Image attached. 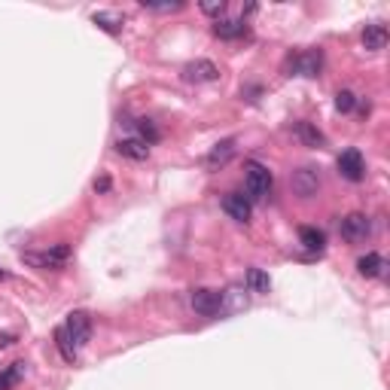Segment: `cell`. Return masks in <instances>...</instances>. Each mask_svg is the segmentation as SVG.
<instances>
[{
    "mask_svg": "<svg viewBox=\"0 0 390 390\" xmlns=\"http://www.w3.org/2000/svg\"><path fill=\"white\" fill-rule=\"evenodd\" d=\"M272 183H274V177H272V171L263 162H250L247 165V174H244V189H247L250 202H263V198H269Z\"/></svg>",
    "mask_w": 390,
    "mask_h": 390,
    "instance_id": "cell-1",
    "label": "cell"
},
{
    "mask_svg": "<svg viewBox=\"0 0 390 390\" xmlns=\"http://www.w3.org/2000/svg\"><path fill=\"white\" fill-rule=\"evenodd\" d=\"M320 67H323V52L320 49H305V52H293V55H287L284 71H287V76H293V73L317 76Z\"/></svg>",
    "mask_w": 390,
    "mask_h": 390,
    "instance_id": "cell-2",
    "label": "cell"
},
{
    "mask_svg": "<svg viewBox=\"0 0 390 390\" xmlns=\"http://www.w3.org/2000/svg\"><path fill=\"white\" fill-rule=\"evenodd\" d=\"M64 333H67V339H71V345L76 351L86 348L89 339H91V317H89V311H71L67 320H64Z\"/></svg>",
    "mask_w": 390,
    "mask_h": 390,
    "instance_id": "cell-3",
    "label": "cell"
},
{
    "mask_svg": "<svg viewBox=\"0 0 390 390\" xmlns=\"http://www.w3.org/2000/svg\"><path fill=\"white\" fill-rule=\"evenodd\" d=\"M21 259H25L28 265H34V269H61V265L71 259V247L67 244H55L52 250H46V254H21Z\"/></svg>",
    "mask_w": 390,
    "mask_h": 390,
    "instance_id": "cell-4",
    "label": "cell"
},
{
    "mask_svg": "<svg viewBox=\"0 0 390 390\" xmlns=\"http://www.w3.org/2000/svg\"><path fill=\"white\" fill-rule=\"evenodd\" d=\"M189 302H193L195 314H202V317H217L220 308H223V293H217V290H208V287H198V290H193Z\"/></svg>",
    "mask_w": 390,
    "mask_h": 390,
    "instance_id": "cell-5",
    "label": "cell"
},
{
    "mask_svg": "<svg viewBox=\"0 0 390 390\" xmlns=\"http://www.w3.org/2000/svg\"><path fill=\"white\" fill-rule=\"evenodd\" d=\"M339 174L345 180H351V183H360L363 177H366V162H363V152L360 150H345L339 156Z\"/></svg>",
    "mask_w": 390,
    "mask_h": 390,
    "instance_id": "cell-6",
    "label": "cell"
},
{
    "mask_svg": "<svg viewBox=\"0 0 390 390\" xmlns=\"http://www.w3.org/2000/svg\"><path fill=\"white\" fill-rule=\"evenodd\" d=\"M339 232H342V238L345 241H366L369 238V232H372V223H369L366 213H348V217L342 220Z\"/></svg>",
    "mask_w": 390,
    "mask_h": 390,
    "instance_id": "cell-7",
    "label": "cell"
},
{
    "mask_svg": "<svg viewBox=\"0 0 390 390\" xmlns=\"http://www.w3.org/2000/svg\"><path fill=\"white\" fill-rule=\"evenodd\" d=\"M183 80L186 82H217L220 80V67L208 58H198L193 64L183 67Z\"/></svg>",
    "mask_w": 390,
    "mask_h": 390,
    "instance_id": "cell-8",
    "label": "cell"
},
{
    "mask_svg": "<svg viewBox=\"0 0 390 390\" xmlns=\"http://www.w3.org/2000/svg\"><path fill=\"white\" fill-rule=\"evenodd\" d=\"M223 211L235 220V223H250V213H254L250 198L244 193H226L223 195Z\"/></svg>",
    "mask_w": 390,
    "mask_h": 390,
    "instance_id": "cell-9",
    "label": "cell"
},
{
    "mask_svg": "<svg viewBox=\"0 0 390 390\" xmlns=\"http://www.w3.org/2000/svg\"><path fill=\"white\" fill-rule=\"evenodd\" d=\"M317 189H320V174H317V168H299V171L293 174V193L299 195V198L317 195Z\"/></svg>",
    "mask_w": 390,
    "mask_h": 390,
    "instance_id": "cell-10",
    "label": "cell"
},
{
    "mask_svg": "<svg viewBox=\"0 0 390 390\" xmlns=\"http://www.w3.org/2000/svg\"><path fill=\"white\" fill-rule=\"evenodd\" d=\"M116 152L132 162H147L150 159V143H143L141 137H119L116 141Z\"/></svg>",
    "mask_w": 390,
    "mask_h": 390,
    "instance_id": "cell-11",
    "label": "cell"
},
{
    "mask_svg": "<svg viewBox=\"0 0 390 390\" xmlns=\"http://www.w3.org/2000/svg\"><path fill=\"white\" fill-rule=\"evenodd\" d=\"M213 34L220 40H241L247 37V21L244 19H217L213 21Z\"/></svg>",
    "mask_w": 390,
    "mask_h": 390,
    "instance_id": "cell-12",
    "label": "cell"
},
{
    "mask_svg": "<svg viewBox=\"0 0 390 390\" xmlns=\"http://www.w3.org/2000/svg\"><path fill=\"white\" fill-rule=\"evenodd\" d=\"M387 28L384 25H381V21H372V25H366L363 28V46H366V49H369V52H381V49H384V46H387Z\"/></svg>",
    "mask_w": 390,
    "mask_h": 390,
    "instance_id": "cell-13",
    "label": "cell"
},
{
    "mask_svg": "<svg viewBox=\"0 0 390 390\" xmlns=\"http://www.w3.org/2000/svg\"><path fill=\"white\" fill-rule=\"evenodd\" d=\"M299 244L308 254H323V247H326V235L320 232V229L314 226H302L299 229Z\"/></svg>",
    "mask_w": 390,
    "mask_h": 390,
    "instance_id": "cell-14",
    "label": "cell"
},
{
    "mask_svg": "<svg viewBox=\"0 0 390 390\" xmlns=\"http://www.w3.org/2000/svg\"><path fill=\"white\" fill-rule=\"evenodd\" d=\"M232 156H235V137H226V141H220L217 147L208 152V165L211 168H220V165H226Z\"/></svg>",
    "mask_w": 390,
    "mask_h": 390,
    "instance_id": "cell-15",
    "label": "cell"
},
{
    "mask_svg": "<svg viewBox=\"0 0 390 390\" xmlns=\"http://www.w3.org/2000/svg\"><path fill=\"white\" fill-rule=\"evenodd\" d=\"M357 272H360L363 278H378V274L384 272V259H381V254H366L357 259Z\"/></svg>",
    "mask_w": 390,
    "mask_h": 390,
    "instance_id": "cell-16",
    "label": "cell"
},
{
    "mask_svg": "<svg viewBox=\"0 0 390 390\" xmlns=\"http://www.w3.org/2000/svg\"><path fill=\"white\" fill-rule=\"evenodd\" d=\"M296 134H299V141L305 143V147H323L326 143L323 132H317L311 122H296Z\"/></svg>",
    "mask_w": 390,
    "mask_h": 390,
    "instance_id": "cell-17",
    "label": "cell"
},
{
    "mask_svg": "<svg viewBox=\"0 0 390 390\" xmlns=\"http://www.w3.org/2000/svg\"><path fill=\"white\" fill-rule=\"evenodd\" d=\"M21 375H25V363H12L10 369L0 372V390H12L21 381Z\"/></svg>",
    "mask_w": 390,
    "mask_h": 390,
    "instance_id": "cell-18",
    "label": "cell"
},
{
    "mask_svg": "<svg viewBox=\"0 0 390 390\" xmlns=\"http://www.w3.org/2000/svg\"><path fill=\"white\" fill-rule=\"evenodd\" d=\"M247 287L254 290V293H269V290H272V278L263 269H250L247 272Z\"/></svg>",
    "mask_w": 390,
    "mask_h": 390,
    "instance_id": "cell-19",
    "label": "cell"
},
{
    "mask_svg": "<svg viewBox=\"0 0 390 390\" xmlns=\"http://www.w3.org/2000/svg\"><path fill=\"white\" fill-rule=\"evenodd\" d=\"M91 21H95L98 28H104L107 34H119L122 30V19H116V15H110V12H95Z\"/></svg>",
    "mask_w": 390,
    "mask_h": 390,
    "instance_id": "cell-20",
    "label": "cell"
},
{
    "mask_svg": "<svg viewBox=\"0 0 390 390\" xmlns=\"http://www.w3.org/2000/svg\"><path fill=\"white\" fill-rule=\"evenodd\" d=\"M55 345H58V351H61V357H64L67 363H73L76 360V348L71 345V339H67V333H64V326H58L55 330Z\"/></svg>",
    "mask_w": 390,
    "mask_h": 390,
    "instance_id": "cell-21",
    "label": "cell"
},
{
    "mask_svg": "<svg viewBox=\"0 0 390 390\" xmlns=\"http://www.w3.org/2000/svg\"><path fill=\"white\" fill-rule=\"evenodd\" d=\"M134 125H137V134H141L143 143H156V141H159V128L152 125L150 119H137Z\"/></svg>",
    "mask_w": 390,
    "mask_h": 390,
    "instance_id": "cell-22",
    "label": "cell"
},
{
    "mask_svg": "<svg viewBox=\"0 0 390 390\" xmlns=\"http://www.w3.org/2000/svg\"><path fill=\"white\" fill-rule=\"evenodd\" d=\"M354 107H357V95H354V91L342 89L339 95H335V110H339V113H351Z\"/></svg>",
    "mask_w": 390,
    "mask_h": 390,
    "instance_id": "cell-23",
    "label": "cell"
},
{
    "mask_svg": "<svg viewBox=\"0 0 390 390\" xmlns=\"http://www.w3.org/2000/svg\"><path fill=\"white\" fill-rule=\"evenodd\" d=\"M143 10H150V12H177V10H183V3L177 0V3H147V0H143Z\"/></svg>",
    "mask_w": 390,
    "mask_h": 390,
    "instance_id": "cell-24",
    "label": "cell"
},
{
    "mask_svg": "<svg viewBox=\"0 0 390 390\" xmlns=\"http://www.w3.org/2000/svg\"><path fill=\"white\" fill-rule=\"evenodd\" d=\"M202 12H204V15H223V12H226V3H223V0H204V3H202Z\"/></svg>",
    "mask_w": 390,
    "mask_h": 390,
    "instance_id": "cell-25",
    "label": "cell"
},
{
    "mask_svg": "<svg viewBox=\"0 0 390 390\" xmlns=\"http://www.w3.org/2000/svg\"><path fill=\"white\" fill-rule=\"evenodd\" d=\"M95 193H110V177L95 180Z\"/></svg>",
    "mask_w": 390,
    "mask_h": 390,
    "instance_id": "cell-26",
    "label": "cell"
},
{
    "mask_svg": "<svg viewBox=\"0 0 390 390\" xmlns=\"http://www.w3.org/2000/svg\"><path fill=\"white\" fill-rule=\"evenodd\" d=\"M6 345H12V335H0V348H6Z\"/></svg>",
    "mask_w": 390,
    "mask_h": 390,
    "instance_id": "cell-27",
    "label": "cell"
},
{
    "mask_svg": "<svg viewBox=\"0 0 390 390\" xmlns=\"http://www.w3.org/2000/svg\"><path fill=\"white\" fill-rule=\"evenodd\" d=\"M6 278H10V274H6L3 269H0V281H6Z\"/></svg>",
    "mask_w": 390,
    "mask_h": 390,
    "instance_id": "cell-28",
    "label": "cell"
}]
</instances>
